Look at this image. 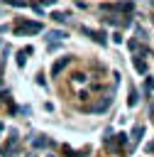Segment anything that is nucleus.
Returning <instances> with one entry per match:
<instances>
[{
    "instance_id": "obj_1",
    "label": "nucleus",
    "mask_w": 154,
    "mask_h": 157,
    "mask_svg": "<svg viewBox=\"0 0 154 157\" xmlns=\"http://www.w3.org/2000/svg\"><path fill=\"white\" fill-rule=\"evenodd\" d=\"M44 27H42V22H34V20H17L15 22V27H12V32L17 34V37H27V34H37V32H42Z\"/></svg>"
},
{
    "instance_id": "obj_2",
    "label": "nucleus",
    "mask_w": 154,
    "mask_h": 157,
    "mask_svg": "<svg viewBox=\"0 0 154 157\" xmlns=\"http://www.w3.org/2000/svg\"><path fill=\"white\" fill-rule=\"evenodd\" d=\"M110 103H112V93H105V96H100L95 103H93V113H103V110H108L110 108Z\"/></svg>"
},
{
    "instance_id": "obj_3",
    "label": "nucleus",
    "mask_w": 154,
    "mask_h": 157,
    "mask_svg": "<svg viewBox=\"0 0 154 157\" xmlns=\"http://www.w3.org/2000/svg\"><path fill=\"white\" fill-rule=\"evenodd\" d=\"M68 64H71V56H61V59H56V61L51 64V76H59Z\"/></svg>"
},
{
    "instance_id": "obj_4",
    "label": "nucleus",
    "mask_w": 154,
    "mask_h": 157,
    "mask_svg": "<svg viewBox=\"0 0 154 157\" xmlns=\"http://www.w3.org/2000/svg\"><path fill=\"white\" fill-rule=\"evenodd\" d=\"M83 34H88V37H93L98 44H105L108 42V37H105V32H98V29H83Z\"/></svg>"
},
{
    "instance_id": "obj_5",
    "label": "nucleus",
    "mask_w": 154,
    "mask_h": 157,
    "mask_svg": "<svg viewBox=\"0 0 154 157\" xmlns=\"http://www.w3.org/2000/svg\"><path fill=\"white\" fill-rule=\"evenodd\" d=\"M142 135H144V125H134V128H132V132H130L127 137H132V145H134V142H139V140H142Z\"/></svg>"
},
{
    "instance_id": "obj_6",
    "label": "nucleus",
    "mask_w": 154,
    "mask_h": 157,
    "mask_svg": "<svg viewBox=\"0 0 154 157\" xmlns=\"http://www.w3.org/2000/svg\"><path fill=\"white\" fill-rule=\"evenodd\" d=\"M32 52H34L32 47H24V49H22V52L17 54V66H24V64H27V56H29Z\"/></svg>"
},
{
    "instance_id": "obj_7",
    "label": "nucleus",
    "mask_w": 154,
    "mask_h": 157,
    "mask_svg": "<svg viewBox=\"0 0 154 157\" xmlns=\"http://www.w3.org/2000/svg\"><path fill=\"white\" fill-rule=\"evenodd\" d=\"M32 147H44V145H49V140L44 137V135H32Z\"/></svg>"
},
{
    "instance_id": "obj_8",
    "label": "nucleus",
    "mask_w": 154,
    "mask_h": 157,
    "mask_svg": "<svg viewBox=\"0 0 154 157\" xmlns=\"http://www.w3.org/2000/svg\"><path fill=\"white\" fill-rule=\"evenodd\" d=\"M134 69H137L139 74H147V61H144V59H142L139 54L134 56Z\"/></svg>"
},
{
    "instance_id": "obj_9",
    "label": "nucleus",
    "mask_w": 154,
    "mask_h": 157,
    "mask_svg": "<svg viewBox=\"0 0 154 157\" xmlns=\"http://www.w3.org/2000/svg\"><path fill=\"white\" fill-rule=\"evenodd\" d=\"M139 103V93H137V88H130V98H127V105L130 108H134Z\"/></svg>"
},
{
    "instance_id": "obj_10",
    "label": "nucleus",
    "mask_w": 154,
    "mask_h": 157,
    "mask_svg": "<svg viewBox=\"0 0 154 157\" xmlns=\"http://www.w3.org/2000/svg\"><path fill=\"white\" fill-rule=\"evenodd\" d=\"M46 39H51V42H54V39H66V32H64V29H51V32L46 34Z\"/></svg>"
},
{
    "instance_id": "obj_11",
    "label": "nucleus",
    "mask_w": 154,
    "mask_h": 157,
    "mask_svg": "<svg viewBox=\"0 0 154 157\" xmlns=\"http://www.w3.org/2000/svg\"><path fill=\"white\" fill-rule=\"evenodd\" d=\"M144 91H147V93L154 91V78H152V76H147V81H144Z\"/></svg>"
},
{
    "instance_id": "obj_12",
    "label": "nucleus",
    "mask_w": 154,
    "mask_h": 157,
    "mask_svg": "<svg viewBox=\"0 0 154 157\" xmlns=\"http://www.w3.org/2000/svg\"><path fill=\"white\" fill-rule=\"evenodd\" d=\"M127 44H130V49H132V52H134V54H137V52H139V49H142V47H139V42H137V39H130V42H127ZM142 52H144V49H142Z\"/></svg>"
},
{
    "instance_id": "obj_13",
    "label": "nucleus",
    "mask_w": 154,
    "mask_h": 157,
    "mask_svg": "<svg viewBox=\"0 0 154 157\" xmlns=\"http://www.w3.org/2000/svg\"><path fill=\"white\" fill-rule=\"evenodd\" d=\"M51 17H54V20H56V22H64V20H66V17H68V15H66V12H54V15H51Z\"/></svg>"
},
{
    "instance_id": "obj_14",
    "label": "nucleus",
    "mask_w": 154,
    "mask_h": 157,
    "mask_svg": "<svg viewBox=\"0 0 154 157\" xmlns=\"http://www.w3.org/2000/svg\"><path fill=\"white\" fill-rule=\"evenodd\" d=\"M115 137H117V145H125V142H127V135H125V132H120V135H115Z\"/></svg>"
},
{
    "instance_id": "obj_15",
    "label": "nucleus",
    "mask_w": 154,
    "mask_h": 157,
    "mask_svg": "<svg viewBox=\"0 0 154 157\" xmlns=\"http://www.w3.org/2000/svg\"><path fill=\"white\" fill-rule=\"evenodd\" d=\"M5 2H7V5H15V7H22V5H24L22 0H5Z\"/></svg>"
},
{
    "instance_id": "obj_16",
    "label": "nucleus",
    "mask_w": 154,
    "mask_h": 157,
    "mask_svg": "<svg viewBox=\"0 0 154 157\" xmlns=\"http://www.w3.org/2000/svg\"><path fill=\"white\" fill-rule=\"evenodd\" d=\"M112 42H117V44H122V34H120V32H115V37H112Z\"/></svg>"
},
{
    "instance_id": "obj_17",
    "label": "nucleus",
    "mask_w": 154,
    "mask_h": 157,
    "mask_svg": "<svg viewBox=\"0 0 154 157\" xmlns=\"http://www.w3.org/2000/svg\"><path fill=\"white\" fill-rule=\"evenodd\" d=\"M73 81H78V83H83V81H86V76H83V74H76V76H73Z\"/></svg>"
},
{
    "instance_id": "obj_18",
    "label": "nucleus",
    "mask_w": 154,
    "mask_h": 157,
    "mask_svg": "<svg viewBox=\"0 0 154 157\" xmlns=\"http://www.w3.org/2000/svg\"><path fill=\"white\" fill-rule=\"evenodd\" d=\"M144 150H147V152H154V140H152V142H149V145H147Z\"/></svg>"
},
{
    "instance_id": "obj_19",
    "label": "nucleus",
    "mask_w": 154,
    "mask_h": 157,
    "mask_svg": "<svg viewBox=\"0 0 154 157\" xmlns=\"http://www.w3.org/2000/svg\"><path fill=\"white\" fill-rule=\"evenodd\" d=\"M149 5H152V7H154V0H149Z\"/></svg>"
},
{
    "instance_id": "obj_20",
    "label": "nucleus",
    "mask_w": 154,
    "mask_h": 157,
    "mask_svg": "<svg viewBox=\"0 0 154 157\" xmlns=\"http://www.w3.org/2000/svg\"><path fill=\"white\" fill-rule=\"evenodd\" d=\"M152 25H154V15H152Z\"/></svg>"
},
{
    "instance_id": "obj_21",
    "label": "nucleus",
    "mask_w": 154,
    "mask_h": 157,
    "mask_svg": "<svg viewBox=\"0 0 154 157\" xmlns=\"http://www.w3.org/2000/svg\"><path fill=\"white\" fill-rule=\"evenodd\" d=\"M27 157H34V155H27Z\"/></svg>"
}]
</instances>
